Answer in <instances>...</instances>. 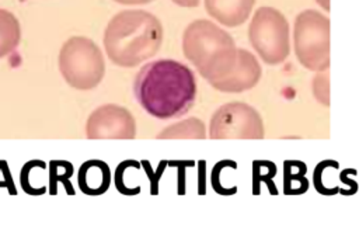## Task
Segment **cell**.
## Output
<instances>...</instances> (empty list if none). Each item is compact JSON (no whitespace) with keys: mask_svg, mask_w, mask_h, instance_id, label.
Segmentation results:
<instances>
[{"mask_svg":"<svg viewBox=\"0 0 359 226\" xmlns=\"http://www.w3.org/2000/svg\"><path fill=\"white\" fill-rule=\"evenodd\" d=\"M157 139H205V124L198 118H187L175 122L156 135Z\"/></svg>","mask_w":359,"mask_h":226,"instance_id":"14","label":"cell"},{"mask_svg":"<svg viewBox=\"0 0 359 226\" xmlns=\"http://www.w3.org/2000/svg\"><path fill=\"white\" fill-rule=\"evenodd\" d=\"M264 122L255 108L233 101L215 111L209 122L210 139H262Z\"/></svg>","mask_w":359,"mask_h":226,"instance_id":"7","label":"cell"},{"mask_svg":"<svg viewBox=\"0 0 359 226\" xmlns=\"http://www.w3.org/2000/svg\"><path fill=\"white\" fill-rule=\"evenodd\" d=\"M73 164L66 160H52L49 163V194H57V184L62 182L69 195H74V190L70 184V177L73 175Z\"/></svg>","mask_w":359,"mask_h":226,"instance_id":"15","label":"cell"},{"mask_svg":"<svg viewBox=\"0 0 359 226\" xmlns=\"http://www.w3.org/2000/svg\"><path fill=\"white\" fill-rule=\"evenodd\" d=\"M172 1L181 7H196L199 6L201 0H172Z\"/></svg>","mask_w":359,"mask_h":226,"instance_id":"24","label":"cell"},{"mask_svg":"<svg viewBox=\"0 0 359 226\" xmlns=\"http://www.w3.org/2000/svg\"><path fill=\"white\" fill-rule=\"evenodd\" d=\"M276 175V166L268 160H254L252 161V194H261V182H265L271 190L272 195L278 194L276 187L273 185V177Z\"/></svg>","mask_w":359,"mask_h":226,"instance_id":"16","label":"cell"},{"mask_svg":"<svg viewBox=\"0 0 359 226\" xmlns=\"http://www.w3.org/2000/svg\"><path fill=\"white\" fill-rule=\"evenodd\" d=\"M21 41V28L17 17L0 8V58L11 53Z\"/></svg>","mask_w":359,"mask_h":226,"instance_id":"12","label":"cell"},{"mask_svg":"<svg viewBox=\"0 0 359 226\" xmlns=\"http://www.w3.org/2000/svg\"><path fill=\"white\" fill-rule=\"evenodd\" d=\"M163 42L160 20L144 10H123L115 14L104 32V46L112 63L135 67L154 56Z\"/></svg>","mask_w":359,"mask_h":226,"instance_id":"2","label":"cell"},{"mask_svg":"<svg viewBox=\"0 0 359 226\" xmlns=\"http://www.w3.org/2000/svg\"><path fill=\"white\" fill-rule=\"evenodd\" d=\"M182 51L210 86L233 69L240 53L231 35L209 20L188 24L182 34Z\"/></svg>","mask_w":359,"mask_h":226,"instance_id":"3","label":"cell"},{"mask_svg":"<svg viewBox=\"0 0 359 226\" xmlns=\"http://www.w3.org/2000/svg\"><path fill=\"white\" fill-rule=\"evenodd\" d=\"M142 166H144V168H146V173L149 174V177H150V180H151V195H156V194H158V178H160V175H157V174H153L151 173V170H150V163L147 161V160H143L142 161Z\"/></svg>","mask_w":359,"mask_h":226,"instance_id":"23","label":"cell"},{"mask_svg":"<svg viewBox=\"0 0 359 226\" xmlns=\"http://www.w3.org/2000/svg\"><path fill=\"white\" fill-rule=\"evenodd\" d=\"M327 161L328 160H323L320 161L316 168H314V173H313V182H314V188L317 190V192H320L321 195H334L337 194V191L328 188L325 185V182L323 181V175H324V168L327 166Z\"/></svg>","mask_w":359,"mask_h":226,"instance_id":"21","label":"cell"},{"mask_svg":"<svg viewBox=\"0 0 359 226\" xmlns=\"http://www.w3.org/2000/svg\"><path fill=\"white\" fill-rule=\"evenodd\" d=\"M224 167H231V168H237V163L233 161V160H220L217 161L213 168H212V175H210V182H212V187L213 190L219 194V195H233L237 192V187H231V188H226L222 185V181H220V174H222V170Z\"/></svg>","mask_w":359,"mask_h":226,"instance_id":"18","label":"cell"},{"mask_svg":"<svg viewBox=\"0 0 359 226\" xmlns=\"http://www.w3.org/2000/svg\"><path fill=\"white\" fill-rule=\"evenodd\" d=\"M130 166H135V167H140V163L136 161V160H125L122 163L118 164L116 170H115V187L116 190L123 194V195H137L140 192V187H136V188H128L123 182V171L130 167Z\"/></svg>","mask_w":359,"mask_h":226,"instance_id":"19","label":"cell"},{"mask_svg":"<svg viewBox=\"0 0 359 226\" xmlns=\"http://www.w3.org/2000/svg\"><path fill=\"white\" fill-rule=\"evenodd\" d=\"M317 3H318L323 8H325L327 11L330 10V0H317Z\"/></svg>","mask_w":359,"mask_h":226,"instance_id":"26","label":"cell"},{"mask_svg":"<svg viewBox=\"0 0 359 226\" xmlns=\"http://www.w3.org/2000/svg\"><path fill=\"white\" fill-rule=\"evenodd\" d=\"M296 56L306 69L321 72L330 67V20L316 10L297 14L293 29Z\"/></svg>","mask_w":359,"mask_h":226,"instance_id":"5","label":"cell"},{"mask_svg":"<svg viewBox=\"0 0 359 226\" xmlns=\"http://www.w3.org/2000/svg\"><path fill=\"white\" fill-rule=\"evenodd\" d=\"M111 168L109 166L98 159L84 161L77 174V184L83 194L97 197L107 192L111 185Z\"/></svg>","mask_w":359,"mask_h":226,"instance_id":"10","label":"cell"},{"mask_svg":"<svg viewBox=\"0 0 359 226\" xmlns=\"http://www.w3.org/2000/svg\"><path fill=\"white\" fill-rule=\"evenodd\" d=\"M0 188L8 190V194H11V195L17 194L14 182H13L11 173H10L8 166L4 160H0Z\"/></svg>","mask_w":359,"mask_h":226,"instance_id":"22","label":"cell"},{"mask_svg":"<svg viewBox=\"0 0 359 226\" xmlns=\"http://www.w3.org/2000/svg\"><path fill=\"white\" fill-rule=\"evenodd\" d=\"M307 167L300 160H285L283 163V194L300 195L309 190L306 178Z\"/></svg>","mask_w":359,"mask_h":226,"instance_id":"13","label":"cell"},{"mask_svg":"<svg viewBox=\"0 0 359 226\" xmlns=\"http://www.w3.org/2000/svg\"><path fill=\"white\" fill-rule=\"evenodd\" d=\"M133 94L149 115L157 119L180 118L195 104V74L181 62L153 60L137 72Z\"/></svg>","mask_w":359,"mask_h":226,"instance_id":"1","label":"cell"},{"mask_svg":"<svg viewBox=\"0 0 359 226\" xmlns=\"http://www.w3.org/2000/svg\"><path fill=\"white\" fill-rule=\"evenodd\" d=\"M261 73L262 70L257 58L251 52L240 48L238 59L233 69L212 87L223 93H243L259 81Z\"/></svg>","mask_w":359,"mask_h":226,"instance_id":"9","label":"cell"},{"mask_svg":"<svg viewBox=\"0 0 359 226\" xmlns=\"http://www.w3.org/2000/svg\"><path fill=\"white\" fill-rule=\"evenodd\" d=\"M311 87H313V95L316 97V100L320 104L330 107V73H328V69L321 70L318 74L314 76Z\"/></svg>","mask_w":359,"mask_h":226,"instance_id":"17","label":"cell"},{"mask_svg":"<svg viewBox=\"0 0 359 226\" xmlns=\"http://www.w3.org/2000/svg\"><path fill=\"white\" fill-rule=\"evenodd\" d=\"M41 163H42V160H31V161L25 163V164L22 166V168H21V173H20V182H21L22 190H24L27 194H29V195H42V194H45V191H46V188H42V190L34 188V187L31 185V181H29V173L34 170L35 166H38V164H41Z\"/></svg>","mask_w":359,"mask_h":226,"instance_id":"20","label":"cell"},{"mask_svg":"<svg viewBox=\"0 0 359 226\" xmlns=\"http://www.w3.org/2000/svg\"><path fill=\"white\" fill-rule=\"evenodd\" d=\"M119 4H128V6H135V4H147L151 3L153 0H114Z\"/></svg>","mask_w":359,"mask_h":226,"instance_id":"25","label":"cell"},{"mask_svg":"<svg viewBox=\"0 0 359 226\" xmlns=\"http://www.w3.org/2000/svg\"><path fill=\"white\" fill-rule=\"evenodd\" d=\"M254 3L255 0H205V8L217 22L233 28L247 21Z\"/></svg>","mask_w":359,"mask_h":226,"instance_id":"11","label":"cell"},{"mask_svg":"<svg viewBox=\"0 0 359 226\" xmlns=\"http://www.w3.org/2000/svg\"><path fill=\"white\" fill-rule=\"evenodd\" d=\"M59 70L73 88L91 90L101 83L105 62L94 41L86 36H72L60 48Z\"/></svg>","mask_w":359,"mask_h":226,"instance_id":"4","label":"cell"},{"mask_svg":"<svg viewBox=\"0 0 359 226\" xmlns=\"http://www.w3.org/2000/svg\"><path fill=\"white\" fill-rule=\"evenodd\" d=\"M248 36L258 56L268 65L282 63L289 56V22L273 7H259L254 13Z\"/></svg>","mask_w":359,"mask_h":226,"instance_id":"6","label":"cell"},{"mask_svg":"<svg viewBox=\"0 0 359 226\" xmlns=\"http://www.w3.org/2000/svg\"><path fill=\"white\" fill-rule=\"evenodd\" d=\"M86 136L88 139H133L136 122L129 109L116 104H105L88 115Z\"/></svg>","mask_w":359,"mask_h":226,"instance_id":"8","label":"cell"}]
</instances>
